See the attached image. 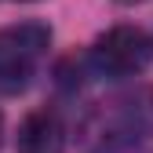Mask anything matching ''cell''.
<instances>
[{
    "label": "cell",
    "instance_id": "1",
    "mask_svg": "<svg viewBox=\"0 0 153 153\" xmlns=\"http://www.w3.org/2000/svg\"><path fill=\"white\" fill-rule=\"evenodd\" d=\"M142 135H153V88L139 84L117 99L95 106L80 124V142L88 153H117L135 146Z\"/></svg>",
    "mask_w": 153,
    "mask_h": 153
},
{
    "label": "cell",
    "instance_id": "2",
    "mask_svg": "<svg viewBox=\"0 0 153 153\" xmlns=\"http://www.w3.org/2000/svg\"><path fill=\"white\" fill-rule=\"evenodd\" d=\"M51 48L44 22H15L0 29V91H22Z\"/></svg>",
    "mask_w": 153,
    "mask_h": 153
},
{
    "label": "cell",
    "instance_id": "3",
    "mask_svg": "<svg viewBox=\"0 0 153 153\" xmlns=\"http://www.w3.org/2000/svg\"><path fill=\"white\" fill-rule=\"evenodd\" d=\"M149 55H153V40L139 26H113L109 33L95 40L91 62L106 76H135L146 69Z\"/></svg>",
    "mask_w": 153,
    "mask_h": 153
},
{
    "label": "cell",
    "instance_id": "4",
    "mask_svg": "<svg viewBox=\"0 0 153 153\" xmlns=\"http://www.w3.org/2000/svg\"><path fill=\"white\" fill-rule=\"evenodd\" d=\"M15 149H18V153H62V149H66L62 117H59L55 109H48V106L26 113V120L18 124Z\"/></svg>",
    "mask_w": 153,
    "mask_h": 153
},
{
    "label": "cell",
    "instance_id": "5",
    "mask_svg": "<svg viewBox=\"0 0 153 153\" xmlns=\"http://www.w3.org/2000/svg\"><path fill=\"white\" fill-rule=\"evenodd\" d=\"M120 4H142V0H120Z\"/></svg>",
    "mask_w": 153,
    "mask_h": 153
},
{
    "label": "cell",
    "instance_id": "6",
    "mask_svg": "<svg viewBox=\"0 0 153 153\" xmlns=\"http://www.w3.org/2000/svg\"><path fill=\"white\" fill-rule=\"evenodd\" d=\"M149 153H153V149H149Z\"/></svg>",
    "mask_w": 153,
    "mask_h": 153
}]
</instances>
